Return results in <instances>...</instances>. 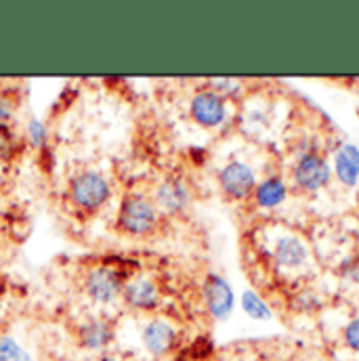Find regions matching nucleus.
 I'll list each match as a JSON object with an SVG mask.
<instances>
[{
	"label": "nucleus",
	"mask_w": 359,
	"mask_h": 361,
	"mask_svg": "<svg viewBox=\"0 0 359 361\" xmlns=\"http://www.w3.org/2000/svg\"><path fill=\"white\" fill-rule=\"evenodd\" d=\"M120 227L130 235H147L158 225V210L143 195H128L118 214Z\"/></svg>",
	"instance_id": "1"
},
{
	"label": "nucleus",
	"mask_w": 359,
	"mask_h": 361,
	"mask_svg": "<svg viewBox=\"0 0 359 361\" xmlns=\"http://www.w3.org/2000/svg\"><path fill=\"white\" fill-rule=\"evenodd\" d=\"M122 296H124L126 305L137 309V311H152L160 302L158 286L145 277H137V279H130L128 283H124Z\"/></svg>",
	"instance_id": "11"
},
{
	"label": "nucleus",
	"mask_w": 359,
	"mask_h": 361,
	"mask_svg": "<svg viewBox=\"0 0 359 361\" xmlns=\"http://www.w3.org/2000/svg\"><path fill=\"white\" fill-rule=\"evenodd\" d=\"M292 179L296 183L298 189L303 191H317L322 187H326L332 179V169L326 162V158H322L315 152H305L298 162L294 164L292 171Z\"/></svg>",
	"instance_id": "2"
},
{
	"label": "nucleus",
	"mask_w": 359,
	"mask_h": 361,
	"mask_svg": "<svg viewBox=\"0 0 359 361\" xmlns=\"http://www.w3.org/2000/svg\"><path fill=\"white\" fill-rule=\"evenodd\" d=\"M307 246L296 235H281L273 246V261L281 269H298L307 261Z\"/></svg>",
	"instance_id": "12"
},
{
	"label": "nucleus",
	"mask_w": 359,
	"mask_h": 361,
	"mask_svg": "<svg viewBox=\"0 0 359 361\" xmlns=\"http://www.w3.org/2000/svg\"><path fill=\"white\" fill-rule=\"evenodd\" d=\"M193 200V189L183 177H169L156 189V206L169 214L183 212Z\"/></svg>",
	"instance_id": "6"
},
{
	"label": "nucleus",
	"mask_w": 359,
	"mask_h": 361,
	"mask_svg": "<svg viewBox=\"0 0 359 361\" xmlns=\"http://www.w3.org/2000/svg\"><path fill=\"white\" fill-rule=\"evenodd\" d=\"M122 277L109 267H97L85 275V292L99 305L118 298V294H122Z\"/></svg>",
	"instance_id": "5"
},
{
	"label": "nucleus",
	"mask_w": 359,
	"mask_h": 361,
	"mask_svg": "<svg viewBox=\"0 0 359 361\" xmlns=\"http://www.w3.org/2000/svg\"><path fill=\"white\" fill-rule=\"evenodd\" d=\"M70 195L80 210H97L109 197V183L99 173H83L72 180Z\"/></svg>",
	"instance_id": "3"
},
{
	"label": "nucleus",
	"mask_w": 359,
	"mask_h": 361,
	"mask_svg": "<svg viewBox=\"0 0 359 361\" xmlns=\"http://www.w3.org/2000/svg\"><path fill=\"white\" fill-rule=\"evenodd\" d=\"M204 302L214 319H227L233 311V292L229 283L219 275H208L204 283Z\"/></svg>",
	"instance_id": "9"
},
{
	"label": "nucleus",
	"mask_w": 359,
	"mask_h": 361,
	"mask_svg": "<svg viewBox=\"0 0 359 361\" xmlns=\"http://www.w3.org/2000/svg\"><path fill=\"white\" fill-rule=\"evenodd\" d=\"M15 145H17L15 135H13L6 126H0V158H8V156H13Z\"/></svg>",
	"instance_id": "18"
},
{
	"label": "nucleus",
	"mask_w": 359,
	"mask_h": 361,
	"mask_svg": "<svg viewBox=\"0 0 359 361\" xmlns=\"http://www.w3.org/2000/svg\"><path fill=\"white\" fill-rule=\"evenodd\" d=\"M343 341H345V345H347L353 353H359V317L351 319V322L345 326Z\"/></svg>",
	"instance_id": "17"
},
{
	"label": "nucleus",
	"mask_w": 359,
	"mask_h": 361,
	"mask_svg": "<svg viewBox=\"0 0 359 361\" xmlns=\"http://www.w3.org/2000/svg\"><path fill=\"white\" fill-rule=\"evenodd\" d=\"M0 361H32L28 351L8 336H0Z\"/></svg>",
	"instance_id": "16"
},
{
	"label": "nucleus",
	"mask_w": 359,
	"mask_h": 361,
	"mask_svg": "<svg viewBox=\"0 0 359 361\" xmlns=\"http://www.w3.org/2000/svg\"><path fill=\"white\" fill-rule=\"evenodd\" d=\"M97 361H120V360H116V357H99Z\"/></svg>",
	"instance_id": "21"
},
{
	"label": "nucleus",
	"mask_w": 359,
	"mask_h": 361,
	"mask_svg": "<svg viewBox=\"0 0 359 361\" xmlns=\"http://www.w3.org/2000/svg\"><path fill=\"white\" fill-rule=\"evenodd\" d=\"M13 111H15V101L6 92H0V126L6 124V120L13 116Z\"/></svg>",
	"instance_id": "19"
},
{
	"label": "nucleus",
	"mask_w": 359,
	"mask_h": 361,
	"mask_svg": "<svg viewBox=\"0 0 359 361\" xmlns=\"http://www.w3.org/2000/svg\"><path fill=\"white\" fill-rule=\"evenodd\" d=\"M345 275H347L351 281H359V261L351 263V265L347 267V271H345Z\"/></svg>",
	"instance_id": "20"
},
{
	"label": "nucleus",
	"mask_w": 359,
	"mask_h": 361,
	"mask_svg": "<svg viewBox=\"0 0 359 361\" xmlns=\"http://www.w3.org/2000/svg\"><path fill=\"white\" fill-rule=\"evenodd\" d=\"M225 99L214 90H200L191 99V118L206 128H217L225 122Z\"/></svg>",
	"instance_id": "7"
},
{
	"label": "nucleus",
	"mask_w": 359,
	"mask_h": 361,
	"mask_svg": "<svg viewBox=\"0 0 359 361\" xmlns=\"http://www.w3.org/2000/svg\"><path fill=\"white\" fill-rule=\"evenodd\" d=\"M141 341H143V347L147 349L150 355L164 357V355L175 351V347L179 343V334H177L173 324H169L164 319H152L143 328Z\"/></svg>",
	"instance_id": "8"
},
{
	"label": "nucleus",
	"mask_w": 359,
	"mask_h": 361,
	"mask_svg": "<svg viewBox=\"0 0 359 361\" xmlns=\"http://www.w3.org/2000/svg\"><path fill=\"white\" fill-rule=\"evenodd\" d=\"M219 183H221V189H223L229 197H233V200H244V197H248L250 193H255V189H257L255 171H252L248 164L240 162V160L229 162V164L221 171Z\"/></svg>",
	"instance_id": "4"
},
{
	"label": "nucleus",
	"mask_w": 359,
	"mask_h": 361,
	"mask_svg": "<svg viewBox=\"0 0 359 361\" xmlns=\"http://www.w3.org/2000/svg\"><path fill=\"white\" fill-rule=\"evenodd\" d=\"M288 195V187L279 177H269L261 180L255 189V200L261 208H275L279 206Z\"/></svg>",
	"instance_id": "14"
},
{
	"label": "nucleus",
	"mask_w": 359,
	"mask_h": 361,
	"mask_svg": "<svg viewBox=\"0 0 359 361\" xmlns=\"http://www.w3.org/2000/svg\"><path fill=\"white\" fill-rule=\"evenodd\" d=\"M242 307H244V311H246L252 319H269L271 317L269 307H267L265 300H263L259 294H255L252 290L244 292V296H242Z\"/></svg>",
	"instance_id": "15"
},
{
	"label": "nucleus",
	"mask_w": 359,
	"mask_h": 361,
	"mask_svg": "<svg viewBox=\"0 0 359 361\" xmlns=\"http://www.w3.org/2000/svg\"><path fill=\"white\" fill-rule=\"evenodd\" d=\"M76 338L87 351H105L114 341V326L103 317H89L78 326Z\"/></svg>",
	"instance_id": "10"
},
{
	"label": "nucleus",
	"mask_w": 359,
	"mask_h": 361,
	"mask_svg": "<svg viewBox=\"0 0 359 361\" xmlns=\"http://www.w3.org/2000/svg\"><path fill=\"white\" fill-rule=\"evenodd\" d=\"M334 171L343 185L353 187L359 180V149L355 145H343L334 156Z\"/></svg>",
	"instance_id": "13"
}]
</instances>
